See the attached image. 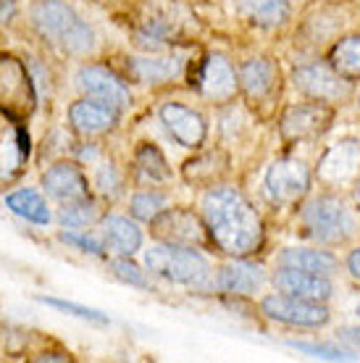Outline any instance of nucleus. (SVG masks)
<instances>
[{"instance_id":"obj_29","label":"nucleus","mask_w":360,"mask_h":363,"mask_svg":"<svg viewBox=\"0 0 360 363\" xmlns=\"http://www.w3.org/2000/svg\"><path fill=\"white\" fill-rule=\"evenodd\" d=\"M163 206H166V198L158 192H140L132 198V213L142 221H153L155 216H161Z\"/></svg>"},{"instance_id":"obj_6","label":"nucleus","mask_w":360,"mask_h":363,"mask_svg":"<svg viewBox=\"0 0 360 363\" xmlns=\"http://www.w3.org/2000/svg\"><path fill=\"white\" fill-rule=\"evenodd\" d=\"M263 313L274 321H284L292 327H321L329 318V311L315 300L292 298V295H271L263 300Z\"/></svg>"},{"instance_id":"obj_14","label":"nucleus","mask_w":360,"mask_h":363,"mask_svg":"<svg viewBox=\"0 0 360 363\" xmlns=\"http://www.w3.org/2000/svg\"><path fill=\"white\" fill-rule=\"evenodd\" d=\"M276 287H279L284 295H292V298H303V300H326L332 295V281L326 279L324 274H310V272H300V269H289V266H281L276 277Z\"/></svg>"},{"instance_id":"obj_9","label":"nucleus","mask_w":360,"mask_h":363,"mask_svg":"<svg viewBox=\"0 0 360 363\" xmlns=\"http://www.w3.org/2000/svg\"><path fill=\"white\" fill-rule=\"evenodd\" d=\"M310 177L300 161H276L266 174V192L274 203H292L308 190Z\"/></svg>"},{"instance_id":"obj_32","label":"nucleus","mask_w":360,"mask_h":363,"mask_svg":"<svg viewBox=\"0 0 360 363\" xmlns=\"http://www.w3.org/2000/svg\"><path fill=\"white\" fill-rule=\"evenodd\" d=\"M113 274H116L121 281L132 284V287H147L145 274L140 272L135 264H129V261H113Z\"/></svg>"},{"instance_id":"obj_36","label":"nucleus","mask_w":360,"mask_h":363,"mask_svg":"<svg viewBox=\"0 0 360 363\" xmlns=\"http://www.w3.org/2000/svg\"><path fill=\"white\" fill-rule=\"evenodd\" d=\"M347 266H350V274H352V277H355V279H360V247L350 255Z\"/></svg>"},{"instance_id":"obj_30","label":"nucleus","mask_w":360,"mask_h":363,"mask_svg":"<svg viewBox=\"0 0 360 363\" xmlns=\"http://www.w3.org/2000/svg\"><path fill=\"white\" fill-rule=\"evenodd\" d=\"M45 306H53V308L63 311V313H72L77 318H87V321H95V324H106L108 316L106 313H100V311H92V308H84V306H77V303H66V300H55V298H43Z\"/></svg>"},{"instance_id":"obj_8","label":"nucleus","mask_w":360,"mask_h":363,"mask_svg":"<svg viewBox=\"0 0 360 363\" xmlns=\"http://www.w3.org/2000/svg\"><path fill=\"white\" fill-rule=\"evenodd\" d=\"M332 108L324 103H305V106H292L281 118V135L287 140H313L324 135L332 124Z\"/></svg>"},{"instance_id":"obj_15","label":"nucleus","mask_w":360,"mask_h":363,"mask_svg":"<svg viewBox=\"0 0 360 363\" xmlns=\"http://www.w3.org/2000/svg\"><path fill=\"white\" fill-rule=\"evenodd\" d=\"M161 118L166 129L174 135V140L184 147H198L206 137V124L203 118L195 113L187 106H179V103H166L161 108Z\"/></svg>"},{"instance_id":"obj_28","label":"nucleus","mask_w":360,"mask_h":363,"mask_svg":"<svg viewBox=\"0 0 360 363\" xmlns=\"http://www.w3.org/2000/svg\"><path fill=\"white\" fill-rule=\"evenodd\" d=\"M98 216V208H95V203L92 200H79V203H69L66 208L61 211V221L63 227L69 229H77V227H87L92 224Z\"/></svg>"},{"instance_id":"obj_10","label":"nucleus","mask_w":360,"mask_h":363,"mask_svg":"<svg viewBox=\"0 0 360 363\" xmlns=\"http://www.w3.org/2000/svg\"><path fill=\"white\" fill-rule=\"evenodd\" d=\"M77 87H79L84 95L90 98H100L116 106V108H124L129 106V87H126L116 74H111L108 69H100V66H84L77 72Z\"/></svg>"},{"instance_id":"obj_3","label":"nucleus","mask_w":360,"mask_h":363,"mask_svg":"<svg viewBox=\"0 0 360 363\" xmlns=\"http://www.w3.org/2000/svg\"><path fill=\"white\" fill-rule=\"evenodd\" d=\"M145 266L163 279L184 287H203L208 281V261L187 245H153L145 253Z\"/></svg>"},{"instance_id":"obj_11","label":"nucleus","mask_w":360,"mask_h":363,"mask_svg":"<svg viewBox=\"0 0 360 363\" xmlns=\"http://www.w3.org/2000/svg\"><path fill=\"white\" fill-rule=\"evenodd\" d=\"M360 174V143L342 140L324 153L318 164V177L329 184H347Z\"/></svg>"},{"instance_id":"obj_16","label":"nucleus","mask_w":360,"mask_h":363,"mask_svg":"<svg viewBox=\"0 0 360 363\" xmlns=\"http://www.w3.org/2000/svg\"><path fill=\"white\" fill-rule=\"evenodd\" d=\"M153 227L155 235L174 245H192L203 240L198 216H192L189 211H163L161 216L153 218Z\"/></svg>"},{"instance_id":"obj_35","label":"nucleus","mask_w":360,"mask_h":363,"mask_svg":"<svg viewBox=\"0 0 360 363\" xmlns=\"http://www.w3.org/2000/svg\"><path fill=\"white\" fill-rule=\"evenodd\" d=\"M339 340L347 342V345H352L355 350H360V327H344L342 332H339Z\"/></svg>"},{"instance_id":"obj_27","label":"nucleus","mask_w":360,"mask_h":363,"mask_svg":"<svg viewBox=\"0 0 360 363\" xmlns=\"http://www.w3.org/2000/svg\"><path fill=\"white\" fill-rule=\"evenodd\" d=\"M332 66L339 74L360 77V35L337 43V48L332 50Z\"/></svg>"},{"instance_id":"obj_24","label":"nucleus","mask_w":360,"mask_h":363,"mask_svg":"<svg viewBox=\"0 0 360 363\" xmlns=\"http://www.w3.org/2000/svg\"><path fill=\"white\" fill-rule=\"evenodd\" d=\"M181 61L179 58H132L129 64V72L135 77L137 82L145 84H155V82H166L179 74Z\"/></svg>"},{"instance_id":"obj_23","label":"nucleus","mask_w":360,"mask_h":363,"mask_svg":"<svg viewBox=\"0 0 360 363\" xmlns=\"http://www.w3.org/2000/svg\"><path fill=\"white\" fill-rule=\"evenodd\" d=\"M274 79H276V69L266 58H252V61H247L242 66V74H240L242 90L247 92V98H255V100L269 95L271 87H274Z\"/></svg>"},{"instance_id":"obj_19","label":"nucleus","mask_w":360,"mask_h":363,"mask_svg":"<svg viewBox=\"0 0 360 363\" xmlns=\"http://www.w3.org/2000/svg\"><path fill=\"white\" fill-rule=\"evenodd\" d=\"M235 9L258 27H279L289 16L287 0H235Z\"/></svg>"},{"instance_id":"obj_20","label":"nucleus","mask_w":360,"mask_h":363,"mask_svg":"<svg viewBox=\"0 0 360 363\" xmlns=\"http://www.w3.org/2000/svg\"><path fill=\"white\" fill-rule=\"evenodd\" d=\"M103 237H106V247H111L118 255H132L142 245V232L124 216L106 218L103 221Z\"/></svg>"},{"instance_id":"obj_26","label":"nucleus","mask_w":360,"mask_h":363,"mask_svg":"<svg viewBox=\"0 0 360 363\" xmlns=\"http://www.w3.org/2000/svg\"><path fill=\"white\" fill-rule=\"evenodd\" d=\"M137 172L145 182H166L171 177L169 172V164L161 155V150L153 145H142L140 153H137Z\"/></svg>"},{"instance_id":"obj_7","label":"nucleus","mask_w":360,"mask_h":363,"mask_svg":"<svg viewBox=\"0 0 360 363\" xmlns=\"http://www.w3.org/2000/svg\"><path fill=\"white\" fill-rule=\"evenodd\" d=\"M295 87L315 100H344L350 95V82L337 69L308 64L295 69Z\"/></svg>"},{"instance_id":"obj_37","label":"nucleus","mask_w":360,"mask_h":363,"mask_svg":"<svg viewBox=\"0 0 360 363\" xmlns=\"http://www.w3.org/2000/svg\"><path fill=\"white\" fill-rule=\"evenodd\" d=\"M11 13H13V0H0V21L11 18Z\"/></svg>"},{"instance_id":"obj_2","label":"nucleus","mask_w":360,"mask_h":363,"mask_svg":"<svg viewBox=\"0 0 360 363\" xmlns=\"http://www.w3.org/2000/svg\"><path fill=\"white\" fill-rule=\"evenodd\" d=\"M32 24L63 53L84 55L95 48L92 29L77 16L72 6H66L61 0H37L32 6Z\"/></svg>"},{"instance_id":"obj_4","label":"nucleus","mask_w":360,"mask_h":363,"mask_svg":"<svg viewBox=\"0 0 360 363\" xmlns=\"http://www.w3.org/2000/svg\"><path fill=\"white\" fill-rule=\"evenodd\" d=\"M303 224H305L308 235L315 237L318 242H342L352 235V216L344 208L342 200L337 198H315L303 213Z\"/></svg>"},{"instance_id":"obj_17","label":"nucleus","mask_w":360,"mask_h":363,"mask_svg":"<svg viewBox=\"0 0 360 363\" xmlns=\"http://www.w3.org/2000/svg\"><path fill=\"white\" fill-rule=\"evenodd\" d=\"M181 29V11L171 0H155L147 3L142 13V35L153 40H169L179 35Z\"/></svg>"},{"instance_id":"obj_5","label":"nucleus","mask_w":360,"mask_h":363,"mask_svg":"<svg viewBox=\"0 0 360 363\" xmlns=\"http://www.w3.org/2000/svg\"><path fill=\"white\" fill-rule=\"evenodd\" d=\"M35 106V90L27 69L16 58L0 55V108L11 118H24Z\"/></svg>"},{"instance_id":"obj_21","label":"nucleus","mask_w":360,"mask_h":363,"mask_svg":"<svg viewBox=\"0 0 360 363\" xmlns=\"http://www.w3.org/2000/svg\"><path fill=\"white\" fill-rule=\"evenodd\" d=\"M279 264L289 266V269H300V272H310V274H329L337 272V258L326 250H308V247H289L279 255Z\"/></svg>"},{"instance_id":"obj_18","label":"nucleus","mask_w":360,"mask_h":363,"mask_svg":"<svg viewBox=\"0 0 360 363\" xmlns=\"http://www.w3.org/2000/svg\"><path fill=\"white\" fill-rule=\"evenodd\" d=\"M200 87L208 98L213 100H229L237 90V77L232 64L224 55H210L200 74Z\"/></svg>"},{"instance_id":"obj_33","label":"nucleus","mask_w":360,"mask_h":363,"mask_svg":"<svg viewBox=\"0 0 360 363\" xmlns=\"http://www.w3.org/2000/svg\"><path fill=\"white\" fill-rule=\"evenodd\" d=\"M63 242H69V245H77L81 247L84 253H92V255H103V245H100L95 237L90 235H77V232H63Z\"/></svg>"},{"instance_id":"obj_38","label":"nucleus","mask_w":360,"mask_h":363,"mask_svg":"<svg viewBox=\"0 0 360 363\" xmlns=\"http://www.w3.org/2000/svg\"><path fill=\"white\" fill-rule=\"evenodd\" d=\"M358 203H360V187H358Z\"/></svg>"},{"instance_id":"obj_31","label":"nucleus","mask_w":360,"mask_h":363,"mask_svg":"<svg viewBox=\"0 0 360 363\" xmlns=\"http://www.w3.org/2000/svg\"><path fill=\"white\" fill-rule=\"evenodd\" d=\"M289 347H295L300 353H308L310 358H321V361H352L355 355L344 353V350H337V347H326V345H308V342H292Z\"/></svg>"},{"instance_id":"obj_1","label":"nucleus","mask_w":360,"mask_h":363,"mask_svg":"<svg viewBox=\"0 0 360 363\" xmlns=\"http://www.w3.org/2000/svg\"><path fill=\"white\" fill-rule=\"evenodd\" d=\"M203 216L216 245L229 255H247L261 245V216L232 187L210 190L203 200Z\"/></svg>"},{"instance_id":"obj_13","label":"nucleus","mask_w":360,"mask_h":363,"mask_svg":"<svg viewBox=\"0 0 360 363\" xmlns=\"http://www.w3.org/2000/svg\"><path fill=\"white\" fill-rule=\"evenodd\" d=\"M116 106L100 98L77 100L69 108V121L79 135H100L116 124Z\"/></svg>"},{"instance_id":"obj_12","label":"nucleus","mask_w":360,"mask_h":363,"mask_svg":"<svg viewBox=\"0 0 360 363\" xmlns=\"http://www.w3.org/2000/svg\"><path fill=\"white\" fill-rule=\"evenodd\" d=\"M43 187H45V192L50 198H55L63 206L87 200V177L81 174L79 166L74 164L50 166L45 172V177H43Z\"/></svg>"},{"instance_id":"obj_34","label":"nucleus","mask_w":360,"mask_h":363,"mask_svg":"<svg viewBox=\"0 0 360 363\" xmlns=\"http://www.w3.org/2000/svg\"><path fill=\"white\" fill-rule=\"evenodd\" d=\"M98 184H100V190L106 192H116L118 187V179H116V172L111 169V166H100V172H98Z\"/></svg>"},{"instance_id":"obj_25","label":"nucleus","mask_w":360,"mask_h":363,"mask_svg":"<svg viewBox=\"0 0 360 363\" xmlns=\"http://www.w3.org/2000/svg\"><path fill=\"white\" fill-rule=\"evenodd\" d=\"M6 206H9L16 216L27 218L32 224H47L50 221V211H47L45 200L40 198L35 190H16L6 198Z\"/></svg>"},{"instance_id":"obj_22","label":"nucleus","mask_w":360,"mask_h":363,"mask_svg":"<svg viewBox=\"0 0 360 363\" xmlns=\"http://www.w3.org/2000/svg\"><path fill=\"white\" fill-rule=\"evenodd\" d=\"M261 269L250 264H229L221 269V277H218V287L232 295H250V292L261 290Z\"/></svg>"},{"instance_id":"obj_39","label":"nucleus","mask_w":360,"mask_h":363,"mask_svg":"<svg viewBox=\"0 0 360 363\" xmlns=\"http://www.w3.org/2000/svg\"><path fill=\"white\" fill-rule=\"evenodd\" d=\"M358 316H360V306H358Z\"/></svg>"}]
</instances>
